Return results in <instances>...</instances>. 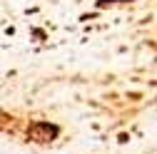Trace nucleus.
Returning a JSON list of instances; mask_svg holds the SVG:
<instances>
[{"mask_svg":"<svg viewBox=\"0 0 157 154\" xmlns=\"http://www.w3.org/2000/svg\"><path fill=\"white\" fill-rule=\"evenodd\" d=\"M60 134H63V127H60V124H55V122H50V119H35V122L28 124L25 137H28V142H33V144L48 147V144H52L55 139H60Z\"/></svg>","mask_w":157,"mask_h":154,"instance_id":"f257e3e1","label":"nucleus"},{"mask_svg":"<svg viewBox=\"0 0 157 154\" xmlns=\"http://www.w3.org/2000/svg\"><path fill=\"white\" fill-rule=\"evenodd\" d=\"M115 3H132V0H97V10H102V8H107V5H115Z\"/></svg>","mask_w":157,"mask_h":154,"instance_id":"f03ea898","label":"nucleus"}]
</instances>
